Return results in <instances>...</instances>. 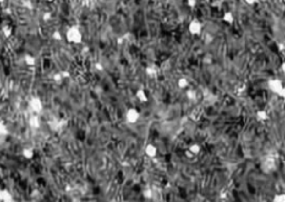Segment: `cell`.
Instances as JSON below:
<instances>
[{
  "instance_id": "obj_1",
  "label": "cell",
  "mask_w": 285,
  "mask_h": 202,
  "mask_svg": "<svg viewBox=\"0 0 285 202\" xmlns=\"http://www.w3.org/2000/svg\"><path fill=\"white\" fill-rule=\"evenodd\" d=\"M66 40L69 44H79L83 42V32H81L80 28L77 27V26H71L67 29L66 34Z\"/></svg>"
},
{
  "instance_id": "obj_15",
  "label": "cell",
  "mask_w": 285,
  "mask_h": 202,
  "mask_svg": "<svg viewBox=\"0 0 285 202\" xmlns=\"http://www.w3.org/2000/svg\"><path fill=\"white\" fill-rule=\"evenodd\" d=\"M188 85H189V80H188L186 77H179V78L177 79V87L179 88V89L184 90V89L188 88Z\"/></svg>"
},
{
  "instance_id": "obj_18",
  "label": "cell",
  "mask_w": 285,
  "mask_h": 202,
  "mask_svg": "<svg viewBox=\"0 0 285 202\" xmlns=\"http://www.w3.org/2000/svg\"><path fill=\"white\" fill-rule=\"evenodd\" d=\"M185 96L189 101H195V100L197 99V92H196V90H194V89H188V90L186 91Z\"/></svg>"
},
{
  "instance_id": "obj_4",
  "label": "cell",
  "mask_w": 285,
  "mask_h": 202,
  "mask_svg": "<svg viewBox=\"0 0 285 202\" xmlns=\"http://www.w3.org/2000/svg\"><path fill=\"white\" fill-rule=\"evenodd\" d=\"M283 85H284L283 81L281 80V79H278V78H272V79H270V80L267 81L268 90H270L271 92L275 93V95H278V93L281 92Z\"/></svg>"
},
{
  "instance_id": "obj_32",
  "label": "cell",
  "mask_w": 285,
  "mask_h": 202,
  "mask_svg": "<svg viewBox=\"0 0 285 202\" xmlns=\"http://www.w3.org/2000/svg\"><path fill=\"white\" fill-rule=\"evenodd\" d=\"M185 154H186V157H187V158H189V159H190V158H194V157H195L193 153H190V152H189L188 150H186V151H185Z\"/></svg>"
},
{
  "instance_id": "obj_28",
  "label": "cell",
  "mask_w": 285,
  "mask_h": 202,
  "mask_svg": "<svg viewBox=\"0 0 285 202\" xmlns=\"http://www.w3.org/2000/svg\"><path fill=\"white\" fill-rule=\"evenodd\" d=\"M95 69L97 71H104V66L100 62H96L95 64Z\"/></svg>"
},
{
  "instance_id": "obj_20",
  "label": "cell",
  "mask_w": 285,
  "mask_h": 202,
  "mask_svg": "<svg viewBox=\"0 0 285 202\" xmlns=\"http://www.w3.org/2000/svg\"><path fill=\"white\" fill-rule=\"evenodd\" d=\"M272 201L274 202H285V193H276L273 198Z\"/></svg>"
},
{
  "instance_id": "obj_8",
  "label": "cell",
  "mask_w": 285,
  "mask_h": 202,
  "mask_svg": "<svg viewBox=\"0 0 285 202\" xmlns=\"http://www.w3.org/2000/svg\"><path fill=\"white\" fill-rule=\"evenodd\" d=\"M28 124H29V127L31 128V129H39L40 127H41V120H40L39 116L37 115V113H34L32 116H30L29 119H28Z\"/></svg>"
},
{
  "instance_id": "obj_7",
  "label": "cell",
  "mask_w": 285,
  "mask_h": 202,
  "mask_svg": "<svg viewBox=\"0 0 285 202\" xmlns=\"http://www.w3.org/2000/svg\"><path fill=\"white\" fill-rule=\"evenodd\" d=\"M144 152L148 158L154 159L155 157H157V154H158V148H157V146H155L154 143H147L144 148Z\"/></svg>"
},
{
  "instance_id": "obj_6",
  "label": "cell",
  "mask_w": 285,
  "mask_h": 202,
  "mask_svg": "<svg viewBox=\"0 0 285 202\" xmlns=\"http://www.w3.org/2000/svg\"><path fill=\"white\" fill-rule=\"evenodd\" d=\"M49 127H50V130L52 131L57 132L59 130H63V128L67 126V121L65 119H57V118H54L52 120L48 122Z\"/></svg>"
},
{
  "instance_id": "obj_11",
  "label": "cell",
  "mask_w": 285,
  "mask_h": 202,
  "mask_svg": "<svg viewBox=\"0 0 285 202\" xmlns=\"http://www.w3.org/2000/svg\"><path fill=\"white\" fill-rule=\"evenodd\" d=\"M21 156L24 157L26 160H32L35 157V150L31 148V147H26V148L22 149Z\"/></svg>"
},
{
  "instance_id": "obj_3",
  "label": "cell",
  "mask_w": 285,
  "mask_h": 202,
  "mask_svg": "<svg viewBox=\"0 0 285 202\" xmlns=\"http://www.w3.org/2000/svg\"><path fill=\"white\" fill-rule=\"evenodd\" d=\"M28 106H29V109L37 115L41 113L42 110H44V103H42L41 99L39 97H36V96L30 98V100L28 101Z\"/></svg>"
},
{
  "instance_id": "obj_16",
  "label": "cell",
  "mask_w": 285,
  "mask_h": 202,
  "mask_svg": "<svg viewBox=\"0 0 285 202\" xmlns=\"http://www.w3.org/2000/svg\"><path fill=\"white\" fill-rule=\"evenodd\" d=\"M222 19H223V21H224L225 23L232 24L233 22H234L235 18H234V15H233V12H231V11H225L224 13H223Z\"/></svg>"
},
{
  "instance_id": "obj_12",
  "label": "cell",
  "mask_w": 285,
  "mask_h": 202,
  "mask_svg": "<svg viewBox=\"0 0 285 202\" xmlns=\"http://www.w3.org/2000/svg\"><path fill=\"white\" fill-rule=\"evenodd\" d=\"M145 72H146V75H148L149 78H151V79L156 78L157 75H158L157 67L154 66V65H149V66H147L146 68H145Z\"/></svg>"
},
{
  "instance_id": "obj_31",
  "label": "cell",
  "mask_w": 285,
  "mask_h": 202,
  "mask_svg": "<svg viewBox=\"0 0 285 202\" xmlns=\"http://www.w3.org/2000/svg\"><path fill=\"white\" fill-rule=\"evenodd\" d=\"M277 96H280L282 99H284L285 100V85H283V88H282V90H281V92L278 93Z\"/></svg>"
},
{
  "instance_id": "obj_30",
  "label": "cell",
  "mask_w": 285,
  "mask_h": 202,
  "mask_svg": "<svg viewBox=\"0 0 285 202\" xmlns=\"http://www.w3.org/2000/svg\"><path fill=\"white\" fill-rule=\"evenodd\" d=\"M244 1H245V3H247L249 6H254V5L257 3L258 0H244Z\"/></svg>"
},
{
  "instance_id": "obj_26",
  "label": "cell",
  "mask_w": 285,
  "mask_h": 202,
  "mask_svg": "<svg viewBox=\"0 0 285 202\" xmlns=\"http://www.w3.org/2000/svg\"><path fill=\"white\" fill-rule=\"evenodd\" d=\"M186 3L189 8H194L197 5V0H186Z\"/></svg>"
},
{
  "instance_id": "obj_25",
  "label": "cell",
  "mask_w": 285,
  "mask_h": 202,
  "mask_svg": "<svg viewBox=\"0 0 285 202\" xmlns=\"http://www.w3.org/2000/svg\"><path fill=\"white\" fill-rule=\"evenodd\" d=\"M52 18V15H51V12H49V11H46V12H44L42 13V20L44 21H49V20Z\"/></svg>"
},
{
  "instance_id": "obj_10",
  "label": "cell",
  "mask_w": 285,
  "mask_h": 202,
  "mask_svg": "<svg viewBox=\"0 0 285 202\" xmlns=\"http://www.w3.org/2000/svg\"><path fill=\"white\" fill-rule=\"evenodd\" d=\"M135 97H136V99L141 103L148 102V95H147V92L143 89V88L137 89L136 92H135Z\"/></svg>"
},
{
  "instance_id": "obj_14",
  "label": "cell",
  "mask_w": 285,
  "mask_h": 202,
  "mask_svg": "<svg viewBox=\"0 0 285 202\" xmlns=\"http://www.w3.org/2000/svg\"><path fill=\"white\" fill-rule=\"evenodd\" d=\"M24 61H25V64L27 65V66H29V67H34V66H36V64H37L36 57L32 56V54H25Z\"/></svg>"
},
{
  "instance_id": "obj_5",
  "label": "cell",
  "mask_w": 285,
  "mask_h": 202,
  "mask_svg": "<svg viewBox=\"0 0 285 202\" xmlns=\"http://www.w3.org/2000/svg\"><path fill=\"white\" fill-rule=\"evenodd\" d=\"M203 31V24L200 20L193 19L192 21L188 23V32L192 36H200Z\"/></svg>"
},
{
  "instance_id": "obj_27",
  "label": "cell",
  "mask_w": 285,
  "mask_h": 202,
  "mask_svg": "<svg viewBox=\"0 0 285 202\" xmlns=\"http://www.w3.org/2000/svg\"><path fill=\"white\" fill-rule=\"evenodd\" d=\"M60 73H61V75H63V79H68L69 77H70V72H69V71H67V70L60 71Z\"/></svg>"
},
{
  "instance_id": "obj_36",
  "label": "cell",
  "mask_w": 285,
  "mask_h": 202,
  "mask_svg": "<svg viewBox=\"0 0 285 202\" xmlns=\"http://www.w3.org/2000/svg\"><path fill=\"white\" fill-rule=\"evenodd\" d=\"M45 1H47V3H52V1H55V0H45Z\"/></svg>"
},
{
  "instance_id": "obj_33",
  "label": "cell",
  "mask_w": 285,
  "mask_h": 202,
  "mask_svg": "<svg viewBox=\"0 0 285 202\" xmlns=\"http://www.w3.org/2000/svg\"><path fill=\"white\" fill-rule=\"evenodd\" d=\"M25 5H26V6H25V7L29 8V9H32V5H31V3H30L29 0H27V1H26V3H25Z\"/></svg>"
},
{
  "instance_id": "obj_29",
  "label": "cell",
  "mask_w": 285,
  "mask_h": 202,
  "mask_svg": "<svg viewBox=\"0 0 285 202\" xmlns=\"http://www.w3.org/2000/svg\"><path fill=\"white\" fill-rule=\"evenodd\" d=\"M277 49L280 50V51H284L285 50V44H283V42H277Z\"/></svg>"
},
{
  "instance_id": "obj_37",
  "label": "cell",
  "mask_w": 285,
  "mask_h": 202,
  "mask_svg": "<svg viewBox=\"0 0 285 202\" xmlns=\"http://www.w3.org/2000/svg\"><path fill=\"white\" fill-rule=\"evenodd\" d=\"M5 3V0H0V3Z\"/></svg>"
},
{
  "instance_id": "obj_21",
  "label": "cell",
  "mask_w": 285,
  "mask_h": 202,
  "mask_svg": "<svg viewBox=\"0 0 285 202\" xmlns=\"http://www.w3.org/2000/svg\"><path fill=\"white\" fill-rule=\"evenodd\" d=\"M143 197H144L145 199L149 200V199H151V198L154 197V192L151 190V189H149V188H146V189L143 190Z\"/></svg>"
},
{
  "instance_id": "obj_24",
  "label": "cell",
  "mask_w": 285,
  "mask_h": 202,
  "mask_svg": "<svg viewBox=\"0 0 285 202\" xmlns=\"http://www.w3.org/2000/svg\"><path fill=\"white\" fill-rule=\"evenodd\" d=\"M52 39L55 40V41H61L63 40V34H61L60 31H58V30H56V31L52 32Z\"/></svg>"
},
{
  "instance_id": "obj_9",
  "label": "cell",
  "mask_w": 285,
  "mask_h": 202,
  "mask_svg": "<svg viewBox=\"0 0 285 202\" xmlns=\"http://www.w3.org/2000/svg\"><path fill=\"white\" fill-rule=\"evenodd\" d=\"M0 201L1 202H14L15 198L8 189H0Z\"/></svg>"
},
{
  "instance_id": "obj_34",
  "label": "cell",
  "mask_w": 285,
  "mask_h": 202,
  "mask_svg": "<svg viewBox=\"0 0 285 202\" xmlns=\"http://www.w3.org/2000/svg\"><path fill=\"white\" fill-rule=\"evenodd\" d=\"M281 70H282L283 72L285 73V61H284V62H282V64H281Z\"/></svg>"
},
{
  "instance_id": "obj_22",
  "label": "cell",
  "mask_w": 285,
  "mask_h": 202,
  "mask_svg": "<svg viewBox=\"0 0 285 202\" xmlns=\"http://www.w3.org/2000/svg\"><path fill=\"white\" fill-rule=\"evenodd\" d=\"M3 36L6 37V38H9V37H11L12 34V28L10 27V26H5V27H3Z\"/></svg>"
},
{
  "instance_id": "obj_35",
  "label": "cell",
  "mask_w": 285,
  "mask_h": 202,
  "mask_svg": "<svg viewBox=\"0 0 285 202\" xmlns=\"http://www.w3.org/2000/svg\"><path fill=\"white\" fill-rule=\"evenodd\" d=\"M69 190H70V187H69V185H67V187H66V191H69Z\"/></svg>"
},
{
  "instance_id": "obj_2",
  "label": "cell",
  "mask_w": 285,
  "mask_h": 202,
  "mask_svg": "<svg viewBox=\"0 0 285 202\" xmlns=\"http://www.w3.org/2000/svg\"><path fill=\"white\" fill-rule=\"evenodd\" d=\"M139 118H140V113L136 108L132 107L128 108L125 112V120H126L127 123L129 124H135L138 122Z\"/></svg>"
},
{
  "instance_id": "obj_38",
  "label": "cell",
  "mask_w": 285,
  "mask_h": 202,
  "mask_svg": "<svg viewBox=\"0 0 285 202\" xmlns=\"http://www.w3.org/2000/svg\"><path fill=\"white\" fill-rule=\"evenodd\" d=\"M283 1H284V3H285V0H283Z\"/></svg>"
},
{
  "instance_id": "obj_13",
  "label": "cell",
  "mask_w": 285,
  "mask_h": 202,
  "mask_svg": "<svg viewBox=\"0 0 285 202\" xmlns=\"http://www.w3.org/2000/svg\"><path fill=\"white\" fill-rule=\"evenodd\" d=\"M255 118H256L257 121L264 122V121H266V120L268 119V112L266 111V110H264V109H260V110H257V111L255 112Z\"/></svg>"
},
{
  "instance_id": "obj_17",
  "label": "cell",
  "mask_w": 285,
  "mask_h": 202,
  "mask_svg": "<svg viewBox=\"0 0 285 202\" xmlns=\"http://www.w3.org/2000/svg\"><path fill=\"white\" fill-rule=\"evenodd\" d=\"M187 150L189 151L190 153L194 154V156H197L200 151H202V147H200V144H198V143H190L189 146H188Z\"/></svg>"
},
{
  "instance_id": "obj_19",
  "label": "cell",
  "mask_w": 285,
  "mask_h": 202,
  "mask_svg": "<svg viewBox=\"0 0 285 202\" xmlns=\"http://www.w3.org/2000/svg\"><path fill=\"white\" fill-rule=\"evenodd\" d=\"M9 134V130H8L7 126L5 122H3L0 120V137H6Z\"/></svg>"
},
{
  "instance_id": "obj_23",
  "label": "cell",
  "mask_w": 285,
  "mask_h": 202,
  "mask_svg": "<svg viewBox=\"0 0 285 202\" xmlns=\"http://www.w3.org/2000/svg\"><path fill=\"white\" fill-rule=\"evenodd\" d=\"M52 80H54V82H56V83H60V82H63V78L60 72H56V73H54V75H52Z\"/></svg>"
}]
</instances>
